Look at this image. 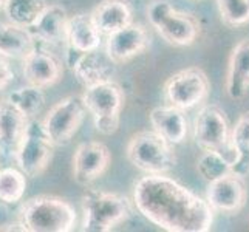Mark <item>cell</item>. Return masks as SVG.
Returning <instances> with one entry per match:
<instances>
[{
  "label": "cell",
  "instance_id": "1",
  "mask_svg": "<svg viewBox=\"0 0 249 232\" xmlns=\"http://www.w3.org/2000/svg\"><path fill=\"white\" fill-rule=\"evenodd\" d=\"M141 215L169 232H208L213 225L209 203L166 174H145L133 184Z\"/></svg>",
  "mask_w": 249,
  "mask_h": 232
},
{
  "label": "cell",
  "instance_id": "2",
  "mask_svg": "<svg viewBox=\"0 0 249 232\" xmlns=\"http://www.w3.org/2000/svg\"><path fill=\"white\" fill-rule=\"evenodd\" d=\"M81 203L82 231L87 232L113 231L130 218L133 212L127 196L102 189H85Z\"/></svg>",
  "mask_w": 249,
  "mask_h": 232
},
{
  "label": "cell",
  "instance_id": "3",
  "mask_svg": "<svg viewBox=\"0 0 249 232\" xmlns=\"http://www.w3.org/2000/svg\"><path fill=\"white\" fill-rule=\"evenodd\" d=\"M19 218L28 232H71L78 214L61 196L37 195L20 206Z\"/></svg>",
  "mask_w": 249,
  "mask_h": 232
},
{
  "label": "cell",
  "instance_id": "4",
  "mask_svg": "<svg viewBox=\"0 0 249 232\" xmlns=\"http://www.w3.org/2000/svg\"><path fill=\"white\" fill-rule=\"evenodd\" d=\"M130 164L144 174H167L177 166L174 144L155 130H141L130 136L125 147Z\"/></svg>",
  "mask_w": 249,
  "mask_h": 232
},
{
  "label": "cell",
  "instance_id": "5",
  "mask_svg": "<svg viewBox=\"0 0 249 232\" xmlns=\"http://www.w3.org/2000/svg\"><path fill=\"white\" fill-rule=\"evenodd\" d=\"M85 110L93 118L94 128L110 136L118 132L121 123V111L125 106V93L115 81L102 82L87 87L82 93Z\"/></svg>",
  "mask_w": 249,
  "mask_h": 232
},
{
  "label": "cell",
  "instance_id": "6",
  "mask_svg": "<svg viewBox=\"0 0 249 232\" xmlns=\"http://www.w3.org/2000/svg\"><path fill=\"white\" fill-rule=\"evenodd\" d=\"M194 140L201 150H215L223 153L232 167L240 153L231 141V130L226 113L218 106H204L194 121Z\"/></svg>",
  "mask_w": 249,
  "mask_h": 232
},
{
  "label": "cell",
  "instance_id": "7",
  "mask_svg": "<svg viewBox=\"0 0 249 232\" xmlns=\"http://www.w3.org/2000/svg\"><path fill=\"white\" fill-rule=\"evenodd\" d=\"M54 147L56 145L48 138L42 123L31 119L27 124V130L16 152L14 161L25 177L37 178L45 174V170L53 161Z\"/></svg>",
  "mask_w": 249,
  "mask_h": 232
},
{
  "label": "cell",
  "instance_id": "8",
  "mask_svg": "<svg viewBox=\"0 0 249 232\" xmlns=\"http://www.w3.org/2000/svg\"><path fill=\"white\" fill-rule=\"evenodd\" d=\"M209 77L201 68L189 67L172 74L164 84V98L169 106L179 110H191L208 98Z\"/></svg>",
  "mask_w": 249,
  "mask_h": 232
},
{
  "label": "cell",
  "instance_id": "9",
  "mask_svg": "<svg viewBox=\"0 0 249 232\" xmlns=\"http://www.w3.org/2000/svg\"><path fill=\"white\" fill-rule=\"evenodd\" d=\"M85 111L87 110L81 96H67L57 101L40 123L54 145H65L78 133Z\"/></svg>",
  "mask_w": 249,
  "mask_h": 232
},
{
  "label": "cell",
  "instance_id": "10",
  "mask_svg": "<svg viewBox=\"0 0 249 232\" xmlns=\"http://www.w3.org/2000/svg\"><path fill=\"white\" fill-rule=\"evenodd\" d=\"M248 200V186L245 178L234 172L212 179L206 189V201L213 212L234 215L245 208Z\"/></svg>",
  "mask_w": 249,
  "mask_h": 232
},
{
  "label": "cell",
  "instance_id": "11",
  "mask_svg": "<svg viewBox=\"0 0 249 232\" xmlns=\"http://www.w3.org/2000/svg\"><path fill=\"white\" fill-rule=\"evenodd\" d=\"M111 153L104 143L90 141L79 144L71 160L74 181L81 186H90L108 170Z\"/></svg>",
  "mask_w": 249,
  "mask_h": 232
},
{
  "label": "cell",
  "instance_id": "12",
  "mask_svg": "<svg viewBox=\"0 0 249 232\" xmlns=\"http://www.w3.org/2000/svg\"><path fill=\"white\" fill-rule=\"evenodd\" d=\"M150 45V34L141 23H128L127 27L107 36L106 54L115 65H124L142 54Z\"/></svg>",
  "mask_w": 249,
  "mask_h": 232
},
{
  "label": "cell",
  "instance_id": "13",
  "mask_svg": "<svg viewBox=\"0 0 249 232\" xmlns=\"http://www.w3.org/2000/svg\"><path fill=\"white\" fill-rule=\"evenodd\" d=\"M22 74L30 85L47 89L62 79L64 67L57 56L36 42V45L22 57Z\"/></svg>",
  "mask_w": 249,
  "mask_h": 232
},
{
  "label": "cell",
  "instance_id": "14",
  "mask_svg": "<svg viewBox=\"0 0 249 232\" xmlns=\"http://www.w3.org/2000/svg\"><path fill=\"white\" fill-rule=\"evenodd\" d=\"M101 36L102 34L94 27L90 13L68 16L64 42V45L67 47V64L70 65L82 53L98 50L102 42Z\"/></svg>",
  "mask_w": 249,
  "mask_h": 232
},
{
  "label": "cell",
  "instance_id": "15",
  "mask_svg": "<svg viewBox=\"0 0 249 232\" xmlns=\"http://www.w3.org/2000/svg\"><path fill=\"white\" fill-rule=\"evenodd\" d=\"M116 65L108 59L106 53H101L99 48L82 53L70 64V68L81 85L85 89L91 85L113 81Z\"/></svg>",
  "mask_w": 249,
  "mask_h": 232
},
{
  "label": "cell",
  "instance_id": "16",
  "mask_svg": "<svg viewBox=\"0 0 249 232\" xmlns=\"http://www.w3.org/2000/svg\"><path fill=\"white\" fill-rule=\"evenodd\" d=\"M67 20L65 8L61 5H47L28 30L40 45H61L65 42Z\"/></svg>",
  "mask_w": 249,
  "mask_h": 232
},
{
  "label": "cell",
  "instance_id": "17",
  "mask_svg": "<svg viewBox=\"0 0 249 232\" xmlns=\"http://www.w3.org/2000/svg\"><path fill=\"white\" fill-rule=\"evenodd\" d=\"M28 121L6 99L0 102V155L3 158L14 160Z\"/></svg>",
  "mask_w": 249,
  "mask_h": 232
},
{
  "label": "cell",
  "instance_id": "18",
  "mask_svg": "<svg viewBox=\"0 0 249 232\" xmlns=\"http://www.w3.org/2000/svg\"><path fill=\"white\" fill-rule=\"evenodd\" d=\"M90 16L98 31L108 36L133 22V8L128 0H102Z\"/></svg>",
  "mask_w": 249,
  "mask_h": 232
},
{
  "label": "cell",
  "instance_id": "19",
  "mask_svg": "<svg viewBox=\"0 0 249 232\" xmlns=\"http://www.w3.org/2000/svg\"><path fill=\"white\" fill-rule=\"evenodd\" d=\"M157 33L166 42L177 47H189L200 34V23L192 14L172 10L169 16L160 23Z\"/></svg>",
  "mask_w": 249,
  "mask_h": 232
},
{
  "label": "cell",
  "instance_id": "20",
  "mask_svg": "<svg viewBox=\"0 0 249 232\" xmlns=\"http://www.w3.org/2000/svg\"><path fill=\"white\" fill-rule=\"evenodd\" d=\"M249 90V39L240 40L229 56L226 91L231 99L240 101Z\"/></svg>",
  "mask_w": 249,
  "mask_h": 232
},
{
  "label": "cell",
  "instance_id": "21",
  "mask_svg": "<svg viewBox=\"0 0 249 232\" xmlns=\"http://www.w3.org/2000/svg\"><path fill=\"white\" fill-rule=\"evenodd\" d=\"M152 130H155L170 144H181L187 136V118L184 110L174 106L155 107L149 115Z\"/></svg>",
  "mask_w": 249,
  "mask_h": 232
},
{
  "label": "cell",
  "instance_id": "22",
  "mask_svg": "<svg viewBox=\"0 0 249 232\" xmlns=\"http://www.w3.org/2000/svg\"><path fill=\"white\" fill-rule=\"evenodd\" d=\"M36 45L28 28L0 20V54L8 59H22Z\"/></svg>",
  "mask_w": 249,
  "mask_h": 232
},
{
  "label": "cell",
  "instance_id": "23",
  "mask_svg": "<svg viewBox=\"0 0 249 232\" xmlns=\"http://www.w3.org/2000/svg\"><path fill=\"white\" fill-rule=\"evenodd\" d=\"M6 102H10V104L27 119H33L44 110L45 94L42 91V89L28 84L27 87L11 91L8 94Z\"/></svg>",
  "mask_w": 249,
  "mask_h": 232
},
{
  "label": "cell",
  "instance_id": "24",
  "mask_svg": "<svg viewBox=\"0 0 249 232\" xmlns=\"http://www.w3.org/2000/svg\"><path fill=\"white\" fill-rule=\"evenodd\" d=\"M47 5L45 0H5L2 10L11 23L28 28Z\"/></svg>",
  "mask_w": 249,
  "mask_h": 232
},
{
  "label": "cell",
  "instance_id": "25",
  "mask_svg": "<svg viewBox=\"0 0 249 232\" xmlns=\"http://www.w3.org/2000/svg\"><path fill=\"white\" fill-rule=\"evenodd\" d=\"M231 141L240 153L238 161L232 166V172L245 178L249 174V113L238 118L231 130Z\"/></svg>",
  "mask_w": 249,
  "mask_h": 232
},
{
  "label": "cell",
  "instance_id": "26",
  "mask_svg": "<svg viewBox=\"0 0 249 232\" xmlns=\"http://www.w3.org/2000/svg\"><path fill=\"white\" fill-rule=\"evenodd\" d=\"M27 191V178L20 169H0V201L5 204H16L22 201Z\"/></svg>",
  "mask_w": 249,
  "mask_h": 232
},
{
  "label": "cell",
  "instance_id": "27",
  "mask_svg": "<svg viewBox=\"0 0 249 232\" xmlns=\"http://www.w3.org/2000/svg\"><path fill=\"white\" fill-rule=\"evenodd\" d=\"M196 170L209 183L212 179H217L232 172V167H231V162L223 157V153L215 150H204L196 161Z\"/></svg>",
  "mask_w": 249,
  "mask_h": 232
},
{
  "label": "cell",
  "instance_id": "28",
  "mask_svg": "<svg viewBox=\"0 0 249 232\" xmlns=\"http://www.w3.org/2000/svg\"><path fill=\"white\" fill-rule=\"evenodd\" d=\"M221 20L228 27L238 28L249 22L248 0H217Z\"/></svg>",
  "mask_w": 249,
  "mask_h": 232
},
{
  "label": "cell",
  "instance_id": "29",
  "mask_svg": "<svg viewBox=\"0 0 249 232\" xmlns=\"http://www.w3.org/2000/svg\"><path fill=\"white\" fill-rule=\"evenodd\" d=\"M174 8L175 6L172 5L169 0H152V2L147 5V10H145L150 27L157 30L160 27V23L166 19Z\"/></svg>",
  "mask_w": 249,
  "mask_h": 232
},
{
  "label": "cell",
  "instance_id": "30",
  "mask_svg": "<svg viewBox=\"0 0 249 232\" xmlns=\"http://www.w3.org/2000/svg\"><path fill=\"white\" fill-rule=\"evenodd\" d=\"M14 81V71L10 65L8 57L0 54V93H2L8 85Z\"/></svg>",
  "mask_w": 249,
  "mask_h": 232
},
{
  "label": "cell",
  "instance_id": "31",
  "mask_svg": "<svg viewBox=\"0 0 249 232\" xmlns=\"http://www.w3.org/2000/svg\"><path fill=\"white\" fill-rule=\"evenodd\" d=\"M0 231H20V232H28L27 228L23 226L22 221H17V223H8V225L0 226Z\"/></svg>",
  "mask_w": 249,
  "mask_h": 232
},
{
  "label": "cell",
  "instance_id": "32",
  "mask_svg": "<svg viewBox=\"0 0 249 232\" xmlns=\"http://www.w3.org/2000/svg\"><path fill=\"white\" fill-rule=\"evenodd\" d=\"M3 5H5V0H0V10L3 8Z\"/></svg>",
  "mask_w": 249,
  "mask_h": 232
},
{
  "label": "cell",
  "instance_id": "33",
  "mask_svg": "<svg viewBox=\"0 0 249 232\" xmlns=\"http://www.w3.org/2000/svg\"><path fill=\"white\" fill-rule=\"evenodd\" d=\"M248 3H249V0H248Z\"/></svg>",
  "mask_w": 249,
  "mask_h": 232
}]
</instances>
